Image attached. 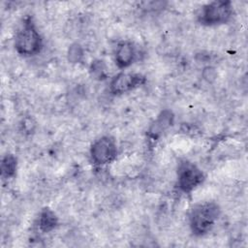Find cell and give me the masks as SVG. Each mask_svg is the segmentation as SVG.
Returning a JSON list of instances; mask_svg holds the SVG:
<instances>
[{
  "mask_svg": "<svg viewBox=\"0 0 248 248\" xmlns=\"http://www.w3.org/2000/svg\"><path fill=\"white\" fill-rule=\"evenodd\" d=\"M220 216V208L214 202L196 204L189 214V226L195 235L202 236L209 232Z\"/></svg>",
  "mask_w": 248,
  "mask_h": 248,
  "instance_id": "cell-1",
  "label": "cell"
},
{
  "mask_svg": "<svg viewBox=\"0 0 248 248\" xmlns=\"http://www.w3.org/2000/svg\"><path fill=\"white\" fill-rule=\"evenodd\" d=\"M16 51L24 57H31L41 52L43 39L31 18H26L15 37Z\"/></svg>",
  "mask_w": 248,
  "mask_h": 248,
  "instance_id": "cell-2",
  "label": "cell"
},
{
  "mask_svg": "<svg viewBox=\"0 0 248 248\" xmlns=\"http://www.w3.org/2000/svg\"><path fill=\"white\" fill-rule=\"evenodd\" d=\"M232 5L230 1H213L202 8L199 21L206 26L224 24L232 18Z\"/></svg>",
  "mask_w": 248,
  "mask_h": 248,
  "instance_id": "cell-3",
  "label": "cell"
},
{
  "mask_svg": "<svg viewBox=\"0 0 248 248\" xmlns=\"http://www.w3.org/2000/svg\"><path fill=\"white\" fill-rule=\"evenodd\" d=\"M204 173L194 163L182 161L177 168V185L183 193H191L204 181Z\"/></svg>",
  "mask_w": 248,
  "mask_h": 248,
  "instance_id": "cell-4",
  "label": "cell"
},
{
  "mask_svg": "<svg viewBox=\"0 0 248 248\" xmlns=\"http://www.w3.org/2000/svg\"><path fill=\"white\" fill-rule=\"evenodd\" d=\"M117 156V145L113 138L103 136L96 140L90 147V157L93 164L105 166L112 163Z\"/></svg>",
  "mask_w": 248,
  "mask_h": 248,
  "instance_id": "cell-5",
  "label": "cell"
},
{
  "mask_svg": "<svg viewBox=\"0 0 248 248\" xmlns=\"http://www.w3.org/2000/svg\"><path fill=\"white\" fill-rule=\"evenodd\" d=\"M144 81V77L140 74L121 72L110 80L109 91L113 95H121L136 89L137 87L143 84Z\"/></svg>",
  "mask_w": 248,
  "mask_h": 248,
  "instance_id": "cell-6",
  "label": "cell"
},
{
  "mask_svg": "<svg viewBox=\"0 0 248 248\" xmlns=\"http://www.w3.org/2000/svg\"><path fill=\"white\" fill-rule=\"evenodd\" d=\"M137 59V48L130 41L120 42L114 52V61L118 68L124 69L131 66Z\"/></svg>",
  "mask_w": 248,
  "mask_h": 248,
  "instance_id": "cell-7",
  "label": "cell"
},
{
  "mask_svg": "<svg viewBox=\"0 0 248 248\" xmlns=\"http://www.w3.org/2000/svg\"><path fill=\"white\" fill-rule=\"evenodd\" d=\"M173 116L171 115L170 111H163L161 115L157 118L154 124L151 126L149 130L150 136L155 139L159 137L166 129H168L172 123Z\"/></svg>",
  "mask_w": 248,
  "mask_h": 248,
  "instance_id": "cell-8",
  "label": "cell"
},
{
  "mask_svg": "<svg viewBox=\"0 0 248 248\" xmlns=\"http://www.w3.org/2000/svg\"><path fill=\"white\" fill-rule=\"evenodd\" d=\"M58 223V219L55 213L48 208H44L39 216V228L44 232H48L52 231Z\"/></svg>",
  "mask_w": 248,
  "mask_h": 248,
  "instance_id": "cell-9",
  "label": "cell"
},
{
  "mask_svg": "<svg viewBox=\"0 0 248 248\" xmlns=\"http://www.w3.org/2000/svg\"><path fill=\"white\" fill-rule=\"evenodd\" d=\"M16 170V159L15 156L6 155L1 162V174L4 178L13 177Z\"/></svg>",
  "mask_w": 248,
  "mask_h": 248,
  "instance_id": "cell-10",
  "label": "cell"
}]
</instances>
